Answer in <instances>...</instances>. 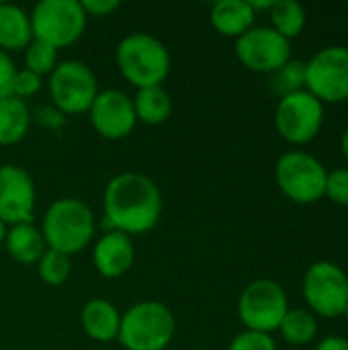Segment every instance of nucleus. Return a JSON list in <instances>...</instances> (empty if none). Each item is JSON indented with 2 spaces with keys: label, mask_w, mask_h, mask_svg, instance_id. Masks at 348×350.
<instances>
[{
  "label": "nucleus",
  "mask_w": 348,
  "mask_h": 350,
  "mask_svg": "<svg viewBox=\"0 0 348 350\" xmlns=\"http://www.w3.org/2000/svg\"><path fill=\"white\" fill-rule=\"evenodd\" d=\"M176 320L160 301H139L121 316L117 340L125 350H164L174 336Z\"/></svg>",
  "instance_id": "20e7f679"
},
{
  "label": "nucleus",
  "mask_w": 348,
  "mask_h": 350,
  "mask_svg": "<svg viewBox=\"0 0 348 350\" xmlns=\"http://www.w3.org/2000/svg\"><path fill=\"white\" fill-rule=\"evenodd\" d=\"M324 123V105L306 88L281 96L275 111L277 131L291 144L312 142Z\"/></svg>",
  "instance_id": "9b49d317"
},
{
  "label": "nucleus",
  "mask_w": 348,
  "mask_h": 350,
  "mask_svg": "<svg viewBox=\"0 0 348 350\" xmlns=\"http://www.w3.org/2000/svg\"><path fill=\"white\" fill-rule=\"evenodd\" d=\"M37 271H39V277L45 285L59 287L68 281V277L72 273V262H70L68 254L47 248L37 262Z\"/></svg>",
  "instance_id": "b1692460"
},
{
  "label": "nucleus",
  "mask_w": 348,
  "mask_h": 350,
  "mask_svg": "<svg viewBox=\"0 0 348 350\" xmlns=\"http://www.w3.org/2000/svg\"><path fill=\"white\" fill-rule=\"evenodd\" d=\"M121 76L139 88L162 86L170 74L168 47L150 33H131L123 37L115 51Z\"/></svg>",
  "instance_id": "7ed1b4c3"
},
{
  "label": "nucleus",
  "mask_w": 348,
  "mask_h": 350,
  "mask_svg": "<svg viewBox=\"0 0 348 350\" xmlns=\"http://www.w3.org/2000/svg\"><path fill=\"white\" fill-rule=\"evenodd\" d=\"M33 41L31 16L16 4L0 2V49L18 51Z\"/></svg>",
  "instance_id": "6ab92c4d"
},
{
  "label": "nucleus",
  "mask_w": 348,
  "mask_h": 350,
  "mask_svg": "<svg viewBox=\"0 0 348 350\" xmlns=\"http://www.w3.org/2000/svg\"><path fill=\"white\" fill-rule=\"evenodd\" d=\"M279 330H281V336L289 345L302 347V345H308L316 338L318 322H316L312 312H308L304 308H293V310H287Z\"/></svg>",
  "instance_id": "4be33fe9"
},
{
  "label": "nucleus",
  "mask_w": 348,
  "mask_h": 350,
  "mask_svg": "<svg viewBox=\"0 0 348 350\" xmlns=\"http://www.w3.org/2000/svg\"><path fill=\"white\" fill-rule=\"evenodd\" d=\"M49 96L53 105L66 115L88 113L92 100L98 94V82L88 64L80 59L57 62L49 74Z\"/></svg>",
  "instance_id": "0eeeda50"
},
{
  "label": "nucleus",
  "mask_w": 348,
  "mask_h": 350,
  "mask_svg": "<svg viewBox=\"0 0 348 350\" xmlns=\"http://www.w3.org/2000/svg\"><path fill=\"white\" fill-rule=\"evenodd\" d=\"M16 76V66L6 51L0 49V100L12 96V84Z\"/></svg>",
  "instance_id": "c756f323"
},
{
  "label": "nucleus",
  "mask_w": 348,
  "mask_h": 350,
  "mask_svg": "<svg viewBox=\"0 0 348 350\" xmlns=\"http://www.w3.org/2000/svg\"><path fill=\"white\" fill-rule=\"evenodd\" d=\"M289 310L287 295L279 283L273 279L252 281L240 295L238 316L246 330L271 334L279 330L285 314Z\"/></svg>",
  "instance_id": "6e6552de"
},
{
  "label": "nucleus",
  "mask_w": 348,
  "mask_h": 350,
  "mask_svg": "<svg viewBox=\"0 0 348 350\" xmlns=\"http://www.w3.org/2000/svg\"><path fill=\"white\" fill-rule=\"evenodd\" d=\"M343 316H347V320H348V306L345 308V314H343Z\"/></svg>",
  "instance_id": "f704fd0d"
},
{
  "label": "nucleus",
  "mask_w": 348,
  "mask_h": 350,
  "mask_svg": "<svg viewBox=\"0 0 348 350\" xmlns=\"http://www.w3.org/2000/svg\"><path fill=\"white\" fill-rule=\"evenodd\" d=\"M316 350H348V338H345V336H326L318 342Z\"/></svg>",
  "instance_id": "2f4dec72"
},
{
  "label": "nucleus",
  "mask_w": 348,
  "mask_h": 350,
  "mask_svg": "<svg viewBox=\"0 0 348 350\" xmlns=\"http://www.w3.org/2000/svg\"><path fill=\"white\" fill-rule=\"evenodd\" d=\"M135 260L131 236L111 230L92 248V265L105 279H119L129 273Z\"/></svg>",
  "instance_id": "2eb2a0df"
},
{
  "label": "nucleus",
  "mask_w": 348,
  "mask_h": 350,
  "mask_svg": "<svg viewBox=\"0 0 348 350\" xmlns=\"http://www.w3.org/2000/svg\"><path fill=\"white\" fill-rule=\"evenodd\" d=\"M88 115L94 131L105 139H123L133 133L137 123L131 96L117 88L98 90Z\"/></svg>",
  "instance_id": "ddd939ff"
},
{
  "label": "nucleus",
  "mask_w": 348,
  "mask_h": 350,
  "mask_svg": "<svg viewBox=\"0 0 348 350\" xmlns=\"http://www.w3.org/2000/svg\"><path fill=\"white\" fill-rule=\"evenodd\" d=\"M80 326L88 338L96 342H111L119 336L121 314L107 299H90L80 312Z\"/></svg>",
  "instance_id": "dca6fc26"
},
{
  "label": "nucleus",
  "mask_w": 348,
  "mask_h": 350,
  "mask_svg": "<svg viewBox=\"0 0 348 350\" xmlns=\"http://www.w3.org/2000/svg\"><path fill=\"white\" fill-rule=\"evenodd\" d=\"M340 150H343V154L348 158V127L343 131V137H340Z\"/></svg>",
  "instance_id": "473e14b6"
},
{
  "label": "nucleus",
  "mask_w": 348,
  "mask_h": 350,
  "mask_svg": "<svg viewBox=\"0 0 348 350\" xmlns=\"http://www.w3.org/2000/svg\"><path fill=\"white\" fill-rule=\"evenodd\" d=\"M131 100H133V111H135L137 121L146 125H160L168 121L172 113V98L162 86L139 88Z\"/></svg>",
  "instance_id": "412c9836"
},
{
  "label": "nucleus",
  "mask_w": 348,
  "mask_h": 350,
  "mask_svg": "<svg viewBox=\"0 0 348 350\" xmlns=\"http://www.w3.org/2000/svg\"><path fill=\"white\" fill-rule=\"evenodd\" d=\"M39 88H41V76L33 74V72L27 70V68L16 70L14 84H12V96L25 100V98L33 96L35 92H39Z\"/></svg>",
  "instance_id": "c85d7f7f"
},
{
  "label": "nucleus",
  "mask_w": 348,
  "mask_h": 350,
  "mask_svg": "<svg viewBox=\"0 0 348 350\" xmlns=\"http://www.w3.org/2000/svg\"><path fill=\"white\" fill-rule=\"evenodd\" d=\"M103 207L111 230L139 236L158 226L162 193L150 176L142 172H121L109 180Z\"/></svg>",
  "instance_id": "f257e3e1"
},
{
  "label": "nucleus",
  "mask_w": 348,
  "mask_h": 350,
  "mask_svg": "<svg viewBox=\"0 0 348 350\" xmlns=\"http://www.w3.org/2000/svg\"><path fill=\"white\" fill-rule=\"evenodd\" d=\"M304 297L322 318L343 316L348 306V275L330 260L310 265L304 277Z\"/></svg>",
  "instance_id": "1a4fd4ad"
},
{
  "label": "nucleus",
  "mask_w": 348,
  "mask_h": 350,
  "mask_svg": "<svg viewBox=\"0 0 348 350\" xmlns=\"http://www.w3.org/2000/svg\"><path fill=\"white\" fill-rule=\"evenodd\" d=\"M31 125V113L25 100L8 96L0 100V146L18 144Z\"/></svg>",
  "instance_id": "aec40b11"
},
{
  "label": "nucleus",
  "mask_w": 348,
  "mask_h": 350,
  "mask_svg": "<svg viewBox=\"0 0 348 350\" xmlns=\"http://www.w3.org/2000/svg\"><path fill=\"white\" fill-rule=\"evenodd\" d=\"M306 90L322 105L348 98V47L328 45L306 62Z\"/></svg>",
  "instance_id": "9d476101"
},
{
  "label": "nucleus",
  "mask_w": 348,
  "mask_h": 350,
  "mask_svg": "<svg viewBox=\"0 0 348 350\" xmlns=\"http://www.w3.org/2000/svg\"><path fill=\"white\" fill-rule=\"evenodd\" d=\"M86 16H109L119 8V0H80Z\"/></svg>",
  "instance_id": "7c9ffc66"
},
{
  "label": "nucleus",
  "mask_w": 348,
  "mask_h": 350,
  "mask_svg": "<svg viewBox=\"0 0 348 350\" xmlns=\"http://www.w3.org/2000/svg\"><path fill=\"white\" fill-rule=\"evenodd\" d=\"M304 86H306V62L302 59H289L285 66L273 72L271 88L281 96L304 90Z\"/></svg>",
  "instance_id": "393cba45"
},
{
  "label": "nucleus",
  "mask_w": 348,
  "mask_h": 350,
  "mask_svg": "<svg viewBox=\"0 0 348 350\" xmlns=\"http://www.w3.org/2000/svg\"><path fill=\"white\" fill-rule=\"evenodd\" d=\"M271 21L273 29L291 41L306 25V8L297 0H275L271 6Z\"/></svg>",
  "instance_id": "5701e85b"
},
{
  "label": "nucleus",
  "mask_w": 348,
  "mask_h": 350,
  "mask_svg": "<svg viewBox=\"0 0 348 350\" xmlns=\"http://www.w3.org/2000/svg\"><path fill=\"white\" fill-rule=\"evenodd\" d=\"M4 246L10 258L21 265H37L47 250L43 234L37 226H33V221L10 226L4 236Z\"/></svg>",
  "instance_id": "f3484780"
},
{
  "label": "nucleus",
  "mask_w": 348,
  "mask_h": 350,
  "mask_svg": "<svg viewBox=\"0 0 348 350\" xmlns=\"http://www.w3.org/2000/svg\"><path fill=\"white\" fill-rule=\"evenodd\" d=\"M324 195L338 205H348V168H336L328 172Z\"/></svg>",
  "instance_id": "cd10ccee"
},
{
  "label": "nucleus",
  "mask_w": 348,
  "mask_h": 350,
  "mask_svg": "<svg viewBox=\"0 0 348 350\" xmlns=\"http://www.w3.org/2000/svg\"><path fill=\"white\" fill-rule=\"evenodd\" d=\"M4 236H6V226L0 221V246L4 244Z\"/></svg>",
  "instance_id": "72a5a7b5"
},
{
  "label": "nucleus",
  "mask_w": 348,
  "mask_h": 350,
  "mask_svg": "<svg viewBox=\"0 0 348 350\" xmlns=\"http://www.w3.org/2000/svg\"><path fill=\"white\" fill-rule=\"evenodd\" d=\"M94 228V213L84 201L62 197L47 207L41 234L47 248L72 256L92 242Z\"/></svg>",
  "instance_id": "f03ea898"
},
{
  "label": "nucleus",
  "mask_w": 348,
  "mask_h": 350,
  "mask_svg": "<svg viewBox=\"0 0 348 350\" xmlns=\"http://www.w3.org/2000/svg\"><path fill=\"white\" fill-rule=\"evenodd\" d=\"M57 66V49L33 39L27 47H25V68L31 70L37 76H45L51 74Z\"/></svg>",
  "instance_id": "a878e982"
},
{
  "label": "nucleus",
  "mask_w": 348,
  "mask_h": 350,
  "mask_svg": "<svg viewBox=\"0 0 348 350\" xmlns=\"http://www.w3.org/2000/svg\"><path fill=\"white\" fill-rule=\"evenodd\" d=\"M275 178L285 197L295 203L310 205L324 197L328 170L316 156L293 150L285 152L277 160Z\"/></svg>",
  "instance_id": "423d86ee"
},
{
  "label": "nucleus",
  "mask_w": 348,
  "mask_h": 350,
  "mask_svg": "<svg viewBox=\"0 0 348 350\" xmlns=\"http://www.w3.org/2000/svg\"><path fill=\"white\" fill-rule=\"evenodd\" d=\"M35 183L31 174L16 164L0 166V221L18 226L33 221Z\"/></svg>",
  "instance_id": "4468645a"
},
{
  "label": "nucleus",
  "mask_w": 348,
  "mask_h": 350,
  "mask_svg": "<svg viewBox=\"0 0 348 350\" xmlns=\"http://www.w3.org/2000/svg\"><path fill=\"white\" fill-rule=\"evenodd\" d=\"M228 350H277V345L271 334L244 330L230 342Z\"/></svg>",
  "instance_id": "bb28decb"
},
{
  "label": "nucleus",
  "mask_w": 348,
  "mask_h": 350,
  "mask_svg": "<svg viewBox=\"0 0 348 350\" xmlns=\"http://www.w3.org/2000/svg\"><path fill=\"white\" fill-rule=\"evenodd\" d=\"M236 55L248 70L273 74L291 59V41L273 27H250L236 39Z\"/></svg>",
  "instance_id": "f8f14e48"
},
{
  "label": "nucleus",
  "mask_w": 348,
  "mask_h": 350,
  "mask_svg": "<svg viewBox=\"0 0 348 350\" xmlns=\"http://www.w3.org/2000/svg\"><path fill=\"white\" fill-rule=\"evenodd\" d=\"M33 39L55 49L76 43L86 29V12L80 0H41L31 10Z\"/></svg>",
  "instance_id": "39448f33"
},
{
  "label": "nucleus",
  "mask_w": 348,
  "mask_h": 350,
  "mask_svg": "<svg viewBox=\"0 0 348 350\" xmlns=\"http://www.w3.org/2000/svg\"><path fill=\"white\" fill-rule=\"evenodd\" d=\"M256 12L252 10L248 0H219L211 6V25L217 33L226 37H240L244 35L252 23Z\"/></svg>",
  "instance_id": "a211bd4d"
}]
</instances>
